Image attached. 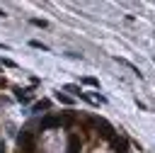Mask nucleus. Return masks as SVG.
I'll use <instances>...</instances> for the list:
<instances>
[{
    "label": "nucleus",
    "mask_w": 155,
    "mask_h": 153,
    "mask_svg": "<svg viewBox=\"0 0 155 153\" xmlns=\"http://www.w3.org/2000/svg\"><path fill=\"white\" fill-rule=\"evenodd\" d=\"M0 85H5V80H0Z\"/></svg>",
    "instance_id": "obj_12"
},
{
    "label": "nucleus",
    "mask_w": 155,
    "mask_h": 153,
    "mask_svg": "<svg viewBox=\"0 0 155 153\" xmlns=\"http://www.w3.org/2000/svg\"><path fill=\"white\" fill-rule=\"evenodd\" d=\"M19 151L22 153H34L36 151V138L31 131H22L19 134Z\"/></svg>",
    "instance_id": "obj_1"
},
{
    "label": "nucleus",
    "mask_w": 155,
    "mask_h": 153,
    "mask_svg": "<svg viewBox=\"0 0 155 153\" xmlns=\"http://www.w3.org/2000/svg\"><path fill=\"white\" fill-rule=\"evenodd\" d=\"M48 107H51V102H48V100H39V102L34 104V112H41V109H48Z\"/></svg>",
    "instance_id": "obj_7"
},
{
    "label": "nucleus",
    "mask_w": 155,
    "mask_h": 153,
    "mask_svg": "<svg viewBox=\"0 0 155 153\" xmlns=\"http://www.w3.org/2000/svg\"><path fill=\"white\" fill-rule=\"evenodd\" d=\"M61 124H65V119L63 117H56V114H48V117L41 119V129H56Z\"/></svg>",
    "instance_id": "obj_3"
},
{
    "label": "nucleus",
    "mask_w": 155,
    "mask_h": 153,
    "mask_svg": "<svg viewBox=\"0 0 155 153\" xmlns=\"http://www.w3.org/2000/svg\"><path fill=\"white\" fill-rule=\"evenodd\" d=\"M92 124L97 126V131H99V136H102V138H109V141L114 138V129H111V124H109L107 119H94Z\"/></svg>",
    "instance_id": "obj_2"
},
{
    "label": "nucleus",
    "mask_w": 155,
    "mask_h": 153,
    "mask_svg": "<svg viewBox=\"0 0 155 153\" xmlns=\"http://www.w3.org/2000/svg\"><path fill=\"white\" fill-rule=\"evenodd\" d=\"M31 24H36V27H46V22H44V19H31Z\"/></svg>",
    "instance_id": "obj_11"
},
{
    "label": "nucleus",
    "mask_w": 155,
    "mask_h": 153,
    "mask_svg": "<svg viewBox=\"0 0 155 153\" xmlns=\"http://www.w3.org/2000/svg\"><path fill=\"white\" fill-rule=\"evenodd\" d=\"M82 83H85V85H92V87H97V80H94V78H82Z\"/></svg>",
    "instance_id": "obj_9"
},
{
    "label": "nucleus",
    "mask_w": 155,
    "mask_h": 153,
    "mask_svg": "<svg viewBox=\"0 0 155 153\" xmlns=\"http://www.w3.org/2000/svg\"><path fill=\"white\" fill-rule=\"evenodd\" d=\"M80 148H82V143H80V136H70L68 138V153H80Z\"/></svg>",
    "instance_id": "obj_4"
},
{
    "label": "nucleus",
    "mask_w": 155,
    "mask_h": 153,
    "mask_svg": "<svg viewBox=\"0 0 155 153\" xmlns=\"http://www.w3.org/2000/svg\"><path fill=\"white\" fill-rule=\"evenodd\" d=\"M56 100H58L61 104H73V100H70L68 95H63V92H56Z\"/></svg>",
    "instance_id": "obj_8"
},
{
    "label": "nucleus",
    "mask_w": 155,
    "mask_h": 153,
    "mask_svg": "<svg viewBox=\"0 0 155 153\" xmlns=\"http://www.w3.org/2000/svg\"><path fill=\"white\" fill-rule=\"evenodd\" d=\"M17 100L19 102H29L31 100V90H17Z\"/></svg>",
    "instance_id": "obj_6"
},
{
    "label": "nucleus",
    "mask_w": 155,
    "mask_h": 153,
    "mask_svg": "<svg viewBox=\"0 0 155 153\" xmlns=\"http://www.w3.org/2000/svg\"><path fill=\"white\" fill-rule=\"evenodd\" d=\"M111 146H114L116 153H126V141H124V138H116V136H114V138H111Z\"/></svg>",
    "instance_id": "obj_5"
},
{
    "label": "nucleus",
    "mask_w": 155,
    "mask_h": 153,
    "mask_svg": "<svg viewBox=\"0 0 155 153\" xmlns=\"http://www.w3.org/2000/svg\"><path fill=\"white\" fill-rule=\"evenodd\" d=\"M31 46H34V49H41V51H46V46H44V44H41V41H36V39H34V41H31Z\"/></svg>",
    "instance_id": "obj_10"
}]
</instances>
